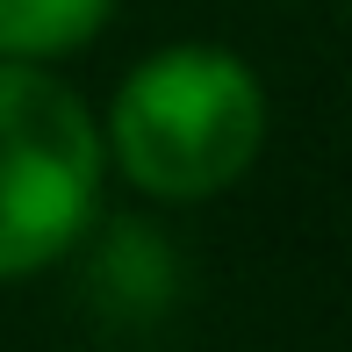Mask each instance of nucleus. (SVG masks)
<instances>
[{
  "label": "nucleus",
  "mask_w": 352,
  "mask_h": 352,
  "mask_svg": "<svg viewBox=\"0 0 352 352\" xmlns=\"http://www.w3.org/2000/svg\"><path fill=\"white\" fill-rule=\"evenodd\" d=\"M266 144V87L223 43H166L116 87L101 158L151 201H209Z\"/></svg>",
  "instance_id": "nucleus-1"
},
{
  "label": "nucleus",
  "mask_w": 352,
  "mask_h": 352,
  "mask_svg": "<svg viewBox=\"0 0 352 352\" xmlns=\"http://www.w3.org/2000/svg\"><path fill=\"white\" fill-rule=\"evenodd\" d=\"M116 0H0V65H51L87 51Z\"/></svg>",
  "instance_id": "nucleus-3"
},
{
  "label": "nucleus",
  "mask_w": 352,
  "mask_h": 352,
  "mask_svg": "<svg viewBox=\"0 0 352 352\" xmlns=\"http://www.w3.org/2000/svg\"><path fill=\"white\" fill-rule=\"evenodd\" d=\"M101 122L43 65H0V280L58 266L101 216Z\"/></svg>",
  "instance_id": "nucleus-2"
}]
</instances>
